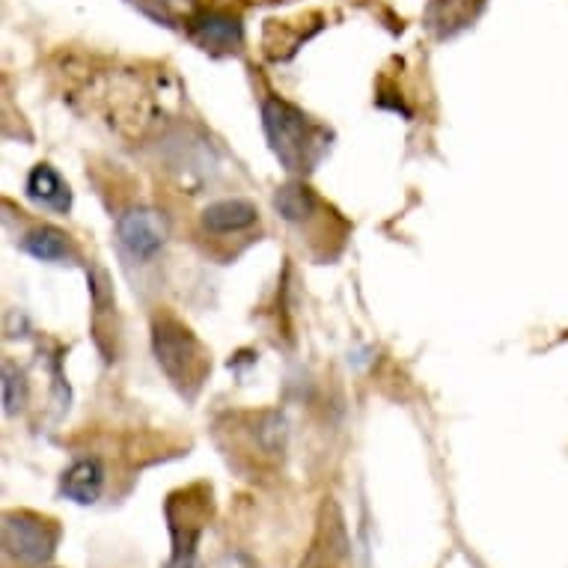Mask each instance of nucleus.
<instances>
[{
	"label": "nucleus",
	"instance_id": "obj_1",
	"mask_svg": "<svg viewBox=\"0 0 568 568\" xmlns=\"http://www.w3.org/2000/svg\"><path fill=\"white\" fill-rule=\"evenodd\" d=\"M262 129L277 161L290 173H310L327 152L325 129H318L307 113L283 99H268L262 104Z\"/></svg>",
	"mask_w": 568,
	"mask_h": 568
},
{
	"label": "nucleus",
	"instance_id": "obj_2",
	"mask_svg": "<svg viewBox=\"0 0 568 568\" xmlns=\"http://www.w3.org/2000/svg\"><path fill=\"white\" fill-rule=\"evenodd\" d=\"M152 348L159 357V366L168 373V378L179 387L185 384H200L205 375V357L200 352L196 336L185 325L173 318H159L152 327Z\"/></svg>",
	"mask_w": 568,
	"mask_h": 568
},
{
	"label": "nucleus",
	"instance_id": "obj_3",
	"mask_svg": "<svg viewBox=\"0 0 568 568\" xmlns=\"http://www.w3.org/2000/svg\"><path fill=\"white\" fill-rule=\"evenodd\" d=\"M60 527L33 513H10L3 518V550L24 566H42L54 557Z\"/></svg>",
	"mask_w": 568,
	"mask_h": 568
},
{
	"label": "nucleus",
	"instance_id": "obj_4",
	"mask_svg": "<svg viewBox=\"0 0 568 568\" xmlns=\"http://www.w3.org/2000/svg\"><path fill=\"white\" fill-rule=\"evenodd\" d=\"M116 235L134 260H152L168 242V226L152 209H131L116 221Z\"/></svg>",
	"mask_w": 568,
	"mask_h": 568
},
{
	"label": "nucleus",
	"instance_id": "obj_5",
	"mask_svg": "<svg viewBox=\"0 0 568 568\" xmlns=\"http://www.w3.org/2000/svg\"><path fill=\"white\" fill-rule=\"evenodd\" d=\"M187 37L209 54H230V51L242 45L244 30L242 21L230 16V12L205 10L187 19Z\"/></svg>",
	"mask_w": 568,
	"mask_h": 568
},
{
	"label": "nucleus",
	"instance_id": "obj_6",
	"mask_svg": "<svg viewBox=\"0 0 568 568\" xmlns=\"http://www.w3.org/2000/svg\"><path fill=\"white\" fill-rule=\"evenodd\" d=\"M104 467L99 458H81L60 479V491L78 506H93L102 497Z\"/></svg>",
	"mask_w": 568,
	"mask_h": 568
},
{
	"label": "nucleus",
	"instance_id": "obj_7",
	"mask_svg": "<svg viewBox=\"0 0 568 568\" xmlns=\"http://www.w3.org/2000/svg\"><path fill=\"white\" fill-rule=\"evenodd\" d=\"M200 221H203L209 233H242V230L256 224V205L251 200H239V196H233V200H217V203L205 205Z\"/></svg>",
	"mask_w": 568,
	"mask_h": 568
},
{
	"label": "nucleus",
	"instance_id": "obj_8",
	"mask_svg": "<svg viewBox=\"0 0 568 568\" xmlns=\"http://www.w3.org/2000/svg\"><path fill=\"white\" fill-rule=\"evenodd\" d=\"M28 196L42 209H51V212H69L72 205V194H69V185H65L60 173L48 164H37L30 170L28 185H24Z\"/></svg>",
	"mask_w": 568,
	"mask_h": 568
},
{
	"label": "nucleus",
	"instance_id": "obj_9",
	"mask_svg": "<svg viewBox=\"0 0 568 568\" xmlns=\"http://www.w3.org/2000/svg\"><path fill=\"white\" fill-rule=\"evenodd\" d=\"M21 251L30 253L39 262H69L72 260V247L60 230L54 226H37L21 239Z\"/></svg>",
	"mask_w": 568,
	"mask_h": 568
},
{
	"label": "nucleus",
	"instance_id": "obj_10",
	"mask_svg": "<svg viewBox=\"0 0 568 568\" xmlns=\"http://www.w3.org/2000/svg\"><path fill=\"white\" fill-rule=\"evenodd\" d=\"M274 209L286 217L290 224H301L316 212V196L307 185H283L274 194Z\"/></svg>",
	"mask_w": 568,
	"mask_h": 568
},
{
	"label": "nucleus",
	"instance_id": "obj_11",
	"mask_svg": "<svg viewBox=\"0 0 568 568\" xmlns=\"http://www.w3.org/2000/svg\"><path fill=\"white\" fill-rule=\"evenodd\" d=\"M24 396H28V387H24V375L16 373L10 364L3 366V405H7V414H12L16 408L24 405Z\"/></svg>",
	"mask_w": 568,
	"mask_h": 568
},
{
	"label": "nucleus",
	"instance_id": "obj_12",
	"mask_svg": "<svg viewBox=\"0 0 568 568\" xmlns=\"http://www.w3.org/2000/svg\"><path fill=\"white\" fill-rule=\"evenodd\" d=\"M140 12H146L150 19L161 21V24H173L176 21L179 7L185 3V0H131Z\"/></svg>",
	"mask_w": 568,
	"mask_h": 568
},
{
	"label": "nucleus",
	"instance_id": "obj_13",
	"mask_svg": "<svg viewBox=\"0 0 568 568\" xmlns=\"http://www.w3.org/2000/svg\"><path fill=\"white\" fill-rule=\"evenodd\" d=\"M164 568H203V562L196 557V548H185L173 550V557L168 559V566Z\"/></svg>",
	"mask_w": 568,
	"mask_h": 568
}]
</instances>
